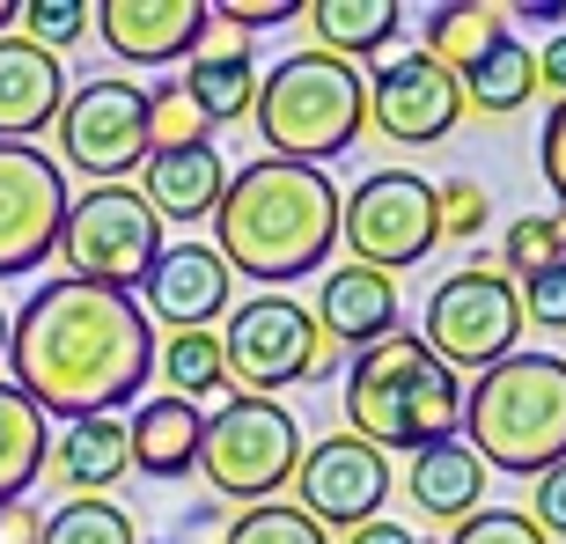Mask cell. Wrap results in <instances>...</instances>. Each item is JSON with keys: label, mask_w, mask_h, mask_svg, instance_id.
<instances>
[{"label": "cell", "mask_w": 566, "mask_h": 544, "mask_svg": "<svg viewBox=\"0 0 566 544\" xmlns=\"http://www.w3.org/2000/svg\"><path fill=\"white\" fill-rule=\"evenodd\" d=\"M155 376V324L133 294L82 287V280H44L22 316H8V383L60 412L66 427L96 412H126Z\"/></svg>", "instance_id": "cell-1"}, {"label": "cell", "mask_w": 566, "mask_h": 544, "mask_svg": "<svg viewBox=\"0 0 566 544\" xmlns=\"http://www.w3.org/2000/svg\"><path fill=\"white\" fill-rule=\"evenodd\" d=\"M338 199L332 169L302 163H243L213 207V251L243 280H310L338 251Z\"/></svg>", "instance_id": "cell-2"}, {"label": "cell", "mask_w": 566, "mask_h": 544, "mask_svg": "<svg viewBox=\"0 0 566 544\" xmlns=\"http://www.w3.org/2000/svg\"><path fill=\"white\" fill-rule=\"evenodd\" d=\"M346 419H354V441H368L382 457L390 449L420 457L463 427V383L412 332H390L346 368Z\"/></svg>", "instance_id": "cell-3"}, {"label": "cell", "mask_w": 566, "mask_h": 544, "mask_svg": "<svg viewBox=\"0 0 566 544\" xmlns=\"http://www.w3.org/2000/svg\"><path fill=\"white\" fill-rule=\"evenodd\" d=\"M463 449L493 471L545 479L566 463V360L559 354H507L463 390Z\"/></svg>", "instance_id": "cell-4"}, {"label": "cell", "mask_w": 566, "mask_h": 544, "mask_svg": "<svg viewBox=\"0 0 566 544\" xmlns=\"http://www.w3.org/2000/svg\"><path fill=\"white\" fill-rule=\"evenodd\" d=\"M258 140L273 163H302L324 169L332 155L360 140L368 126V82H360L354 60H332V52H287V60L258 82Z\"/></svg>", "instance_id": "cell-5"}, {"label": "cell", "mask_w": 566, "mask_h": 544, "mask_svg": "<svg viewBox=\"0 0 566 544\" xmlns=\"http://www.w3.org/2000/svg\"><path fill=\"white\" fill-rule=\"evenodd\" d=\"M213 338H221L229 383L243 398H280L294 383H316V376L338 368V346L316 332V316L294 294H251V302H235L229 324Z\"/></svg>", "instance_id": "cell-6"}, {"label": "cell", "mask_w": 566, "mask_h": 544, "mask_svg": "<svg viewBox=\"0 0 566 544\" xmlns=\"http://www.w3.org/2000/svg\"><path fill=\"white\" fill-rule=\"evenodd\" d=\"M294 463H302V427L280 398H229L207 419L199 471L221 501H273L280 485H294Z\"/></svg>", "instance_id": "cell-7"}, {"label": "cell", "mask_w": 566, "mask_h": 544, "mask_svg": "<svg viewBox=\"0 0 566 544\" xmlns=\"http://www.w3.org/2000/svg\"><path fill=\"white\" fill-rule=\"evenodd\" d=\"M60 258H66V280H82V287H111V294H133V287L147 280V265L163 258V221L147 213L140 191L96 185V191H82V199H66Z\"/></svg>", "instance_id": "cell-8"}, {"label": "cell", "mask_w": 566, "mask_h": 544, "mask_svg": "<svg viewBox=\"0 0 566 544\" xmlns=\"http://www.w3.org/2000/svg\"><path fill=\"white\" fill-rule=\"evenodd\" d=\"M338 243H354V265L368 272H412L441 243V207L420 169H376L338 199Z\"/></svg>", "instance_id": "cell-9"}, {"label": "cell", "mask_w": 566, "mask_h": 544, "mask_svg": "<svg viewBox=\"0 0 566 544\" xmlns=\"http://www.w3.org/2000/svg\"><path fill=\"white\" fill-rule=\"evenodd\" d=\"M523 338V302H515V280L493 265H463L449 272L434 294H427V316H420V346L441 360V368H501Z\"/></svg>", "instance_id": "cell-10"}, {"label": "cell", "mask_w": 566, "mask_h": 544, "mask_svg": "<svg viewBox=\"0 0 566 544\" xmlns=\"http://www.w3.org/2000/svg\"><path fill=\"white\" fill-rule=\"evenodd\" d=\"M52 126H60V163L66 169H82L96 185H126L133 169L147 163V88L118 82V74L82 82V88H66Z\"/></svg>", "instance_id": "cell-11"}, {"label": "cell", "mask_w": 566, "mask_h": 544, "mask_svg": "<svg viewBox=\"0 0 566 544\" xmlns=\"http://www.w3.org/2000/svg\"><path fill=\"white\" fill-rule=\"evenodd\" d=\"M66 169L30 140H0V280L38 272L60 251Z\"/></svg>", "instance_id": "cell-12"}, {"label": "cell", "mask_w": 566, "mask_h": 544, "mask_svg": "<svg viewBox=\"0 0 566 544\" xmlns=\"http://www.w3.org/2000/svg\"><path fill=\"white\" fill-rule=\"evenodd\" d=\"M294 493H302L294 508L316 530H360V523H376L382 501H390V457L354 435H324L294 463Z\"/></svg>", "instance_id": "cell-13"}, {"label": "cell", "mask_w": 566, "mask_h": 544, "mask_svg": "<svg viewBox=\"0 0 566 544\" xmlns=\"http://www.w3.org/2000/svg\"><path fill=\"white\" fill-rule=\"evenodd\" d=\"M368 118H376L382 140L398 147H434L457 133L463 118V88L449 66H434L427 52H398L390 66H376L368 82Z\"/></svg>", "instance_id": "cell-14"}, {"label": "cell", "mask_w": 566, "mask_h": 544, "mask_svg": "<svg viewBox=\"0 0 566 544\" xmlns=\"http://www.w3.org/2000/svg\"><path fill=\"white\" fill-rule=\"evenodd\" d=\"M140 302H147V324L213 332V316L235 310V272L221 265L213 243H163V258L140 280Z\"/></svg>", "instance_id": "cell-15"}, {"label": "cell", "mask_w": 566, "mask_h": 544, "mask_svg": "<svg viewBox=\"0 0 566 544\" xmlns=\"http://www.w3.org/2000/svg\"><path fill=\"white\" fill-rule=\"evenodd\" d=\"M96 30L118 60L133 66H169L199 52V38L213 30V8L207 0H104L96 8Z\"/></svg>", "instance_id": "cell-16"}, {"label": "cell", "mask_w": 566, "mask_h": 544, "mask_svg": "<svg viewBox=\"0 0 566 544\" xmlns=\"http://www.w3.org/2000/svg\"><path fill=\"white\" fill-rule=\"evenodd\" d=\"M310 316H316V332L332 338V346L368 354L376 338L398 332V280H382V272H368V265H338V272H324Z\"/></svg>", "instance_id": "cell-17"}, {"label": "cell", "mask_w": 566, "mask_h": 544, "mask_svg": "<svg viewBox=\"0 0 566 544\" xmlns=\"http://www.w3.org/2000/svg\"><path fill=\"white\" fill-rule=\"evenodd\" d=\"M229 191L221 147H185V155H147L140 163V199L155 221H213Z\"/></svg>", "instance_id": "cell-18"}, {"label": "cell", "mask_w": 566, "mask_h": 544, "mask_svg": "<svg viewBox=\"0 0 566 544\" xmlns=\"http://www.w3.org/2000/svg\"><path fill=\"white\" fill-rule=\"evenodd\" d=\"M66 104V74L52 52L22 38H0V140H30L60 118Z\"/></svg>", "instance_id": "cell-19"}, {"label": "cell", "mask_w": 566, "mask_h": 544, "mask_svg": "<svg viewBox=\"0 0 566 544\" xmlns=\"http://www.w3.org/2000/svg\"><path fill=\"white\" fill-rule=\"evenodd\" d=\"M126 441H133V471H147V479H185V471H199L207 412L185 405V398H147L126 419Z\"/></svg>", "instance_id": "cell-20"}, {"label": "cell", "mask_w": 566, "mask_h": 544, "mask_svg": "<svg viewBox=\"0 0 566 544\" xmlns=\"http://www.w3.org/2000/svg\"><path fill=\"white\" fill-rule=\"evenodd\" d=\"M52 471H60L74 493L104 501L111 485L133 471V441H126V412H96V419H74L52 449Z\"/></svg>", "instance_id": "cell-21"}, {"label": "cell", "mask_w": 566, "mask_h": 544, "mask_svg": "<svg viewBox=\"0 0 566 544\" xmlns=\"http://www.w3.org/2000/svg\"><path fill=\"white\" fill-rule=\"evenodd\" d=\"M405 493H412V508L434 515V523H463V515H479V501H485V463L449 435V441H434V449L412 457Z\"/></svg>", "instance_id": "cell-22"}, {"label": "cell", "mask_w": 566, "mask_h": 544, "mask_svg": "<svg viewBox=\"0 0 566 544\" xmlns=\"http://www.w3.org/2000/svg\"><path fill=\"white\" fill-rule=\"evenodd\" d=\"M177 88L191 96V111H199L207 126H235V118L258 104V60H251V44H199L191 66L177 74Z\"/></svg>", "instance_id": "cell-23"}, {"label": "cell", "mask_w": 566, "mask_h": 544, "mask_svg": "<svg viewBox=\"0 0 566 544\" xmlns=\"http://www.w3.org/2000/svg\"><path fill=\"white\" fill-rule=\"evenodd\" d=\"M44 471H52V419L0 376V508L22 501Z\"/></svg>", "instance_id": "cell-24"}, {"label": "cell", "mask_w": 566, "mask_h": 544, "mask_svg": "<svg viewBox=\"0 0 566 544\" xmlns=\"http://www.w3.org/2000/svg\"><path fill=\"white\" fill-rule=\"evenodd\" d=\"M398 22H405L398 0H316L310 8L316 52H332V60H368L382 44H398Z\"/></svg>", "instance_id": "cell-25"}, {"label": "cell", "mask_w": 566, "mask_h": 544, "mask_svg": "<svg viewBox=\"0 0 566 544\" xmlns=\"http://www.w3.org/2000/svg\"><path fill=\"white\" fill-rule=\"evenodd\" d=\"M463 88V111H485V118H507V111H523L537 96V60H530L523 38H501L485 60H471L457 74Z\"/></svg>", "instance_id": "cell-26"}, {"label": "cell", "mask_w": 566, "mask_h": 544, "mask_svg": "<svg viewBox=\"0 0 566 544\" xmlns=\"http://www.w3.org/2000/svg\"><path fill=\"white\" fill-rule=\"evenodd\" d=\"M501 38H507V15L485 8V0H449V8L427 15V60L449 66V74H463L471 60H485Z\"/></svg>", "instance_id": "cell-27"}, {"label": "cell", "mask_w": 566, "mask_h": 544, "mask_svg": "<svg viewBox=\"0 0 566 544\" xmlns=\"http://www.w3.org/2000/svg\"><path fill=\"white\" fill-rule=\"evenodd\" d=\"M155 368H163L169 398H185V405L213 398V390L229 383V360H221V338L213 332H169L163 346H155Z\"/></svg>", "instance_id": "cell-28"}, {"label": "cell", "mask_w": 566, "mask_h": 544, "mask_svg": "<svg viewBox=\"0 0 566 544\" xmlns=\"http://www.w3.org/2000/svg\"><path fill=\"white\" fill-rule=\"evenodd\" d=\"M38 544H140L133 515L118 501H88V493H66L52 515H44V537Z\"/></svg>", "instance_id": "cell-29"}, {"label": "cell", "mask_w": 566, "mask_h": 544, "mask_svg": "<svg viewBox=\"0 0 566 544\" xmlns=\"http://www.w3.org/2000/svg\"><path fill=\"white\" fill-rule=\"evenodd\" d=\"M185 147H213V126L191 111L177 82L147 88V155H185Z\"/></svg>", "instance_id": "cell-30"}, {"label": "cell", "mask_w": 566, "mask_h": 544, "mask_svg": "<svg viewBox=\"0 0 566 544\" xmlns=\"http://www.w3.org/2000/svg\"><path fill=\"white\" fill-rule=\"evenodd\" d=\"M221 544H332V537H324L294 501H258L221 530Z\"/></svg>", "instance_id": "cell-31"}, {"label": "cell", "mask_w": 566, "mask_h": 544, "mask_svg": "<svg viewBox=\"0 0 566 544\" xmlns=\"http://www.w3.org/2000/svg\"><path fill=\"white\" fill-rule=\"evenodd\" d=\"M15 22H22V44H38V52L60 60V44H82V30L96 22V8H88V0H22Z\"/></svg>", "instance_id": "cell-32"}, {"label": "cell", "mask_w": 566, "mask_h": 544, "mask_svg": "<svg viewBox=\"0 0 566 544\" xmlns=\"http://www.w3.org/2000/svg\"><path fill=\"white\" fill-rule=\"evenodd\" d=\"M501 265H507V280H537V272L559 265V236H552V213H523V221L507 229Z\"/></svg>", "instance_id": "cell-33"}, {"label": "cell", "mask_w": 566, "mask_h": 544, "mask_svg": "<svg viewBox=\"0 0 566 544\" xmlns=\"http://www.w3.org/2000/svg\"><path fill=\"white\" fill-rule=\"evenodd\" d=\"M434 207H441V236H485V221H493V199H485L479 177L434 185Z\"/></svg>", "instance_id": "cell-34"}, {"label": "cell", "mask_w": 566, "mask_h": 544, "mask_svg": "<svg viewBox=\"0 0 566 544\" xmlns=\"http://www.w3.org/2000/svg\"><path fill=\"white\" fill-rule=\"evenodd\" d=\"M449 544H552V537L530 523L523 508H479V515H463V523H457Z\"/></svg>", "instance_id": "cell-35"}, {"label": "cell", "mask_w": 566, "mask_h": 544, "mask_svg": "<svg viewBox=\"0 0 566 544\" xmlns=\"http://www.w3.org/2000/svg\"><path fill=\"white\" fill-rule=\"evenodd\" d=\"M515 302H523V324H537V332H566V265L523 280V287H515Z\"/></svg>", "instance_id": "cell-36"}, {"label": "cell", "mask_w": 566, "mask_h": 544, "mask_svg": "<svg viewBox=\"0 0 566 544\" xmlns=\"http://www.w3.org/2000/svg\"><path fill=\"white\" fill-rule=\"evenodd\" d=\"M213 15L229 22V30H280V22H294L302 8H294V0H221Z\"/></svg>", "instance_id": "cell-37"}, {"label": "cell", "mask_w": 566, "mask_h": 544, "mask_svg": "<svg viewBox=\"0 0 566 544\" xmlns=\"http://www.w3.org/2000/svg\"><path fill=\"white\" fill-rule=\"evenodd\" d=\"M537 169H545L552 199H559V213H566V104H552V118H545V140H537Z\"/></svg>", "instance_id": "cell-38"}, {"label": "cell", "mask_w": 566, "mask_h": 544, "mask_svg": "<svg viewBox=\"0 0 566 544\" xmlns=\"http://www.w3.org/2000/svg\"><path fill=\"white\" fill-rule=\"evenodd\" d=\"M523 515L545 530V537H566V463H552L545 479H537V501H530Z\"/></svg>", "instance_id": "cell-39"}, {"label": "cell", "mask_w": 566, "mask_h": 544, "mask_svg": "<svg viewBox=\"0 0 566 544\" xmlns=\"http://www.w3.org/2000/svg\"><path fill=\"white\" fill-rule=\"evenodd\" d=\"M530 60H537V88H552V104H566V30H552V44H537Z\"/></svg>", "instance_id": "cell-40"}, {"label": "cell", "mask_w": 566, "mask_h": 544, "mask_svg": "<svg viewBox=\"0 0 566 544\" xmlns=\"http://www.w3.org/2000/svg\"><path fill=\"white\" fill-rule=\"evenodd\" d=\"M44 537V515L30 501H8L0 508V544H38Z\"/></svg>", "instance_id": "cell-41"}, {"label": "cell", "mask_w": 566, "mask_h": 544, "mask_svg": "<svg viewBox=\"0 0 566 544\" xmlns=\"http://www.w3.org/2000/svg\"><path fill=\"white\" fill-rule=\"evenodd\" d=\"M346 544H420V537H412V530H405V523H382V515H376V523L346 530Z\"/></svg>", "instance_id": "cell-42"}, {"label": "cell", "mask_w": 566, "mask_h": 544, "mask_svg": "<svg viewBox=\"0 0 566 544\" xmlns=\"http://www.w3.org/2000/svg\"><path fill=\"white\" fill-rule=\"evenodd\" d=\"M515 15H530V22H559V15H566V0H523Z\"/></svg>", "instance_id": "cell-43"}, {"label": "cell", "mask_w": 566, "mask_h": 544, "mask_svg": "<svg viewBox=\"0 0 566 544\" xmlns=\"http://www.w3.org/2000/svg\"><path fill=\"white\" fill-rule=\"evenodd\" d=\"M552 236H559V265H566V213H552Z\"/></svg>", "instance_id": "cell-44"}, {"label": "cell", "mask_w": 566, "mask_h": 544, "mask_svg": "<svg viewBox=\"0 0 566 544\" xmlns=\"http://www.w3.org/2000/svg\"><path fill=\"white\" fill-rule=\"evenodd\" d=\"M15 8H22V0H0V38H8V22H15Z\"/></svg>", "instance_id": "cell-45"}, {"label": "cell", "mask_w": 566, "mask_h": 544, "mask_svg": "<svg viewBox=\"0 0 566 544\" xmlns=\"http://www.w3.org/2000/svg\"><path fill=\"white\" fill-rule=\"evenodd\" d=\"M0 360H8V310H0Z\"/></svg>", "instance_id": "cell-46"}, {"label": "cell", "mask_w": 566, "mask_h": 544, "mask_svg": "<svg viewBox=\"0 0 566 544\" xmlns=\"http://www.w3.org/2000/svg\"><path fill=\"white\" fill-rule=\"evenodd\" d=\"M147 544H169V537H147Z\"/></svg>", "instance_id": "cell-47"}]
</instances>
